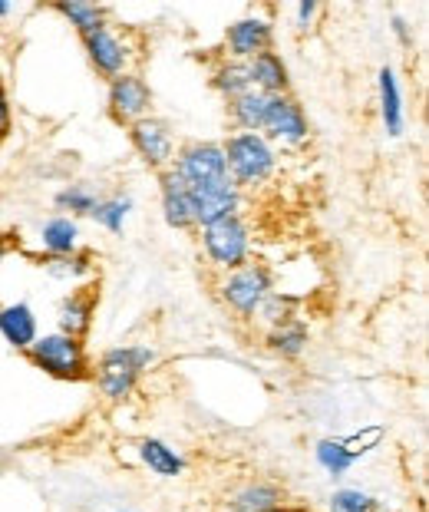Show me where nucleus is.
<instances>
[{
	"label": "nucleus",
	"instance_id": "6ab92c4d",
	"mask_svg": "<svg viewBox=\"0 0 429 512\" xmlns=\"http://www.w3.org/2000/svg\"><path fill=\"white\" fill-rule=\"evenodd\" d=\"M307 344H311V328L301 321V318H291L278 324V328L264 331V347L281 357V361H297V357H304Z\"/></svg>",
	"mask_w": 429,
	"mask_h": 512
},
{
	"label": "nucleus",
	"instance_id": "c9c22d12",
	"mask_svg": "<svg viewBox=\"0 0 429 512\" xmlns=\"http://www.w3.org/2000/svg\"><path fill=\"white\" fill-rule=\"evenodd\" d=\"M10 14H14V7H10L7 0H0V20H4V17H10Z\"/></svg>",
	"mask_w": 429,
	"mask_h": 512
},
{
	"label": "nucleus",
	"instance_id": "cd10ccee",
	"mask_svg": "<svg viewBox=\"0 0 429 512\" xmlns=\"http://www.w3.org/2000/svg\"><path fill=\"white\" fill-rule=\"evenodd\" d=\"M314 463L321 466V470L330 476V479H344L350 470H354V460L347 456L344 443H340V437H321L314 443Z\"/></svg>",
	"mask_w": 429,
	"mask_h": 512
},
{
	"label": "nucleus",
	"instance_id": "c756f323",
	"mask_svg": "<svg viewBox=\"0 0 429 512\" xmlns=\"http://www.w3.org/2000/svg\"><path fill=\"white\" fill-rule=\"evenodd\" d=\"M96 199L99 195L86 182H73V185H63V189L57 192V199H53V205H57L66 219H83V215L93 212Z\"/></svg>",
	"mask_w": 429,
	"mask_h": 512
},
{
	"label": "nucleus",
	"instance_id": "6e6552de",
	"mask_svg": "<svg viewBox=\"0 0 429 512\" xmlns=\"http://www.w3.org/2000/svg\"><path fill=\"white\" fill-rule=\"evenodd\" d=\"M192 222L195 228H205L212 222L231 219V215H241L245 209V192L238 189L228 176L218 182H205V185H192Z\"/></svg>",
	"mask_w": 429,
	"mask_h": 512
},
{
	"label": "nucleus",
	"instance_id": "f3484780",
	"mask_svg": "<svg viewBox=\"0 0 429 512\" xmlns=\"http://www.w3.org/2000/svg\"><path fill=\"white\" fill-rule=\"evenodd\" d=\"M96 318V294L90 288H76L57 304V331L70 337H86Z\"/></svg>",
	"mask_w": 429,
	"mask_h": 512
},
{
	"label": "nucleus",
	"instance_id": "7ed1b4c3",
	"mask_svg": "<svg viewBox=\"0 0 429 512\" xmlns=\"http://www.w3.org/2000/svg\"><path fill=\"white\" fill-rule=\"evenodd\" d=\"M27 361L43 370L53 380H66V384H80V380L93 377V361L86 354L83 337H70L63 331H50L40 334L37 341L30 344Z\"/></svg>",
	"mask_w": 429,
	"mask_h": 512
},
{
	"label": "nucleus",
	"instance_id": "4468645a",
	"mask_svg": "<svg viewBox=\"0 0 429 512\" xmlns=\"http://www.w3.org/2000/svg\"><path fill=\"white\" fill-rule=\"evenodd\" d=\"M377 106H380L383 133L390 139H400L406 133V96L393 67H380L377 73Z\"/></svg>",
	"mask_w": 429,
	"mask_h": 512
},
{
	"label": "nucleus",
	"instance_id": "f03ea898",
	"mask_svg": "<svg viewBox=\"0 0 429 512\" xmlns=\"http://www.w3.org/2000/svg\"><path fill=\"white\" fill-rule=\"evenodd\" d=\"M225 172L241 192H255L268 185L278 172V149H274L261 133H231L225 143Z\"/></svg>",
	"mask_w": 429,
	"mask_h": 512
},
{
	"label": "nucleus",
	"instance_id": "2f4dec72",
	"mask_svg": "<svg viewBox=\"0 0 429 512\" xmlns=\"http://www.w3.org/2000/svg\"><path fill=\"white\" fill-rule=\"evenodd\" d=\"M317 17H321V4H317V0H301V4L294 7V27L301 30V34H307V30L317 24Z\"/></svg>",
	"mask_w": 429,
	"mask_h": 512
},
{
	"label": "nucleus",
	"instance_id": "4c0bfd02",
	"mask_svg": "<svg viewBox=\"0 0 429 512\" xmlns=\"http://www.w3.org/2000/svg\"><path fill=\"white\" fill-rule=\"evenodd\" d=\"M116 512H136V509H116Z\"/></svg>",
	"mask_w": 429,
	"mask_h": 512
},
{
	"label": "nucleus",
	"instance_id": "39448f33",
	"mask_svg": "<svg viewBox=\"0 0 429 512\" xmlns=\"http://www.w3.org/2000/svg\"><path fill=\"white\" fill-rule=\"evenodd\" d=\"M271 291H274V271L255 258H251L248 265L228 271V275L218 281V298H222V304L235 318H245V321H255L258 308Z\"/></svg>",
	"mask_w": 429,
	"mask_h": 512
},
{
	"label": "nucleus",
	"instance_id": "bb28decb",
	"mask_svg": "<svg viewBox=\"0 0 429 512\" xmlns=\"http://www.w3.org/2000/svg\"><path fill=\"white\" fill-rule=\"evenodd\" d=\"M327 512H387V503L360 486H337L327 496Z\"/></svg>",
	"mask_w": 429,
	"mask_h": 512
},
{
	"label": "nucleus",
	"instance_id": "9b49d317",
	"mask_svg": "<svg viewBox=\"0 0 429 512\" xmlns=\"http://www.w3.org/2000/svg\"><path fill=\"white\" fill-rule=\"evenodd\" d=\"M172 172L179 176L185 185H205V182H218L225 179V152L222 143H208V139H192V143L179 146L172 162Z\"/></svg>",
	"mask_w": 429,
	"mask_h": 512
},
{
	"label": "nucleus",
	"instance_id": "f704fd0d",
	"mask_svg": "<svg viewBox=\"0 0 429 512\" xmlns=\"http://www.w3.org/2000/svg\"><path fill=\"white\" fill-rule=\"evenodd\" d=\"M7 255H10V242H7V238H0V265L7 261Z\"/></svg>",
	"mask_w": 429,
	"mask_h": 512
},
{
	"label": "nucleus",
	"instance_id": "c85d7f7f",
	"mask_svg": "<svg viewBox=\"0 0 429 512\" xmlns=\"http://www.w3.org/2000/svg\"><path fill=\"white\" fill-rule=\"evenodd\" d=\"M383 440H387V427H383V423H363V427L340 437V443H344V450L354 463H360L363 456H370L373 450H380Z\"/></svg>",
	"mask_w": 429,
	"mask_h": 512
},
{
	"label": "nucleus",
	"instance_id": "1a4fd4ad",
	"mask_svg": "<svg viewBox=\"0 0 429 512\" xmlns=\"http://www.w3.org/2000/svg\"><path fill=\"white\" fill-rule=\"evenodd\" d=\"M106 113L116 126H132L152 116V90L139 73H123L106 86Z\"/></svg>",
	"mask_w": 429,
	"mask_h": 512
},
{
	"label": "nucleus",
	"instance_id": "412c9836",
	"mask_svg": "<svg viewBox=\"0 0 429 512\" xmlns=\"http://www.w3.org/2000/svg\"><path fill=\"white\" fill-rule=\"evenodd\" d=\"M80 222L66 219V215H53L40 225V248L47 255H73L80 252Z\"/></svg>",
	"mask_w": 429,
	"mask_h": 512
},
{
	"label": "nucleus",
	"instance_id": "473e14b6",
	"mask_svg": "<svg viewBox=\"0 0 429 512\" xmlns=\"http://www.w3.org/2000/svg\"><path fill=\"white\" fill-rule=\"evenodd\" d=\"M10 129H14V106H10L7 86L0 83V139L10 136Z\"/></svg>",
	"mask_w": 429,
	"mask_h": 512
},
{
	"label": "nucleus",
	"instance_id": "72a5a7b5",
	"mask_svg": "<svg viewBox=\"0 0 429 512\" xmlns=\"http://www.w3.org/2000/svg\"><path fill=\"white\" fill-rule=\"evenodd\" d=\"M390 30H393V37L403 43V47H410V43H413V30H410V20H406L403 14H393V17H390Z\"/></svg>",
	"mask_w": 429,
	"mask_h": 512
},
{
	"label": "nucleus",
	"instance_id": "393cba45",
	"mask_svg": "<svg viewBox=\"0 0 429 512\" xmlns=\"http://www.w3.org/2000/svg\"><path fill=\"white\" fill-rule=\"evenodd\" d=\"M53 10H57L70 27H76V34L80 37L93 34L96 27L109 24V10L99 7V4H86V0H57Z\"/></svg>",
	"mask_w": 429,
	"mask_h": 512
},
{
	"label": "nucleus",
	"instance_id": "b1692460",
	"mask_svg": "<svg viewBox=\"0 0 429 512\" xmlns=\"http://www.w3.org/2000/svg\"><path fill=\"white\" fill-rule=\"evenodd\" d=\"M132 209H136V202H132V195H106V199H96L90 219L103 228L109 235H123L126 232V222Z\"/></svg>",
	"mask_w": 429,
	"mask_h": 512
},
{
	"label": "nucleus",
	"instance_id": "423d86ee",
	"mask_svg": "<svg viewBox=\"0 0 429 512\" xmlns=\"http://www.w3.org/2000/svg\"><path fill=\"white\" fill-rule=\"evenodd\" d=\"M83 50L96 76H103L106 83L123 73H132V63H136V47H132L126 30H119L116 24H103L93 34H86Z\"/></svg>",
	"mask_w": 429,
	"mask_h": 512
},
{
	"label": "nucleus",
	"instance_id": "0eeeda50",
	"mask_svg": "<svg viewBox=\"0 0 429 512\" xmlns=\"http://www.w3.org/2000/svg\"><path fill=\"white\" fill-rule=\"evenodd\" d=\"M261 136L268 139L274 149H304L311 143V123H307L304 106L294 100L291 93L268 96V113H264Z\"/></svg>",
	"mask_w": 429,
	"mask_h": 512
},
{
	"label": "nucleus",
	"instance_id": "dca6fc26",
	"mask_svg": "<svg viewBox=\"0 0 429 512\" xmlns=\"http://www.w3.org/2000/svg\"><path fill=\"white\" fill-rule=\"evenodd\" d=\"M248 76H251V90H258L264 96H281L291 90V70L278 50H264L258 57H251Z\"/></svg>",
	"mask_w": 429,
	"mask_h": 512
},
{
	"label": "nucleus",
	"instance_id": "4be33fe9",
	"mask_svg": "<svg viewBox=\"0 0 429 512\" xmlns=\"http://www.w3.org/2000/svg\"><path fill=\"white\" fill-rule=\"evenodd\" d=\"M40 268L47 271L53 281H63V285H83L96 275L93 255H86L83 248L73 255H47L40 258Z\"/></svg>",
	"mask_w": 429,
	"mask_h": 512
},
{
	"label": "nucleus",
	"instance_id": "2eb2a0df",
	"mask_svg": "<svg viewBox=\"0 0 429 512\" xmlns=\"http://www.w3.org/2000/svg\"><path fill=\"white\" fill-rule=\"evenodd\" d=\"M0 337H4V341L14 347V351L27 354L30 344L40 337L37 311H33L27 301L0 304Z\"/></svg>",
	"mask_w": 429,
	"mask_h": 512
},
{
	"label": "nucleus",
	"instance_id": "9d476101",
	"mask_svg": "<svg viewBox=\"0 0 429 512\" xmlns=\"http://www.w3.org/2000/svg\"><path fill=\"white\" fill-rule=\"evenodd\" d=\"M126 133H129V146L136 149V156L146 162L149 169H156V172L172 169L179 146H175V133L165 119L146 116V119H139V123H132Z\"/></svg>",
	"mask_w": 429,
	"mask_h": 512
},
{
	"label": "nucleus",
	"instance_id": "aec40b11",
	"mask_svg": "<svg viewBox=\"0 0 429 512\" xmlns=\"http://www.w3.org/2000/svg\"><path fill=\"white\" fill-rule=\"evenodd\" d=\"M274 506H284V489L268 479H251L228 496V512H268Z\"/></svg>",
	"mask_w": 429,
	"mask_h": 512
},
{
	"label": "nucleus",
	"instance_id": "e433bc0d",
	"mask_svg": "<svg viewBox=\"0 0 429 512\" xmlns=\"http://www.w3.org/2000/svg\"><path fill=\"white\" fill-rule=\"evenodd\" d=\"M268 512H301V509H294V506L284 503V506H274V509H268Z\"/></svg>",
	"mask_w": 429,
	"mask_h": 512
},
{
	"label": "nucleus",
	"instance_id": "f8f14e48",
	"mask_svg": "<svg viewBox=\"0 0 429 512\" xmlns=\"http://www.w3.org/2000/svg\"><path fill=\"white\" fill-rule=\"evenodd\" d=\"M264 50H274V20L264 14H245L225 30V60L248 63Z\"/></svg>",
	"mask_w": 429,
	"mask_h": 512
},
{
	"label": "nucleus",
	"instance_id": "7c9ffc66",
	"mask_svg": "<svg viewBox=\"0 0 429 512\" xmlns=\"http://www.w3.org/2000/svg\"><path fill=\"white\" fill-rule=\"evenodd\" d=\"M291 318H297V304H294V298H291L288 291H278V288H274L268 298H264V304L255 314V321H261L268 331L278 328V324H284V321H291Z\"/></svg>",
	"mask_w": 429,
	"mask_h": 512
},
{
	"label": "nucleus",
	"instance_id": "5701e85b",
	"mask_svg": "<svg viewBox=\"0 0 429 512\" xmlns=\"http://www.w3.org/2000/svg\"><path fill=\"white\" fill-rule=\"evenodd\" d=\"M264 113H268V96L258 90L241 93L238 100L228 103V119L235 126V133H261Z\"/></svg>",
	"mask_w": 429,
	"mask_h": 512
},
{
	"label": "nucleus",
	"instance_id": "a878e982",
	"mask_svg": "<svg viewBox=\"0 0 429 512\" xmlns=\"http://www.w3.org/2000/svg\"><path fill=\"white\" fill-rule=\"evenodd\" d=\"M212 90L222 96L225 103L238 100L241 93L251 90V76H248V63H238V60H222L218 67L212 70Z\"/></svg>",
	"mask_w": 429,
	"mask_h": 512
},
{
	"label": "nucleus",
	"instance_id": "f257e3e1",
	"mask_svg": "<svg viewBox=\"0 0 429 512\" xmlns=\"http://www.w3.org/2000/svg\"><path fill=\"white\" fill-rule=\"evenodd\" d=\"M156 347L149 344H116V347H106L99 354V361L93 367V377H96V390L103 394L109 403H123L132 397L136 390L139 377L156 364Z\"/></svg>",
	"mask_w": 429,
	"mask_h": 512
},
{
	"label": "nucleus",
	"instance_id": "20e7f679",
	"mask_svg": "<svg viewBox=\"0 0 429 512\" xmlns=\"http://www.w3.org/2000/svg\"><path fill=\"white\" fill-rule=\"evenodd\" d=\"M195 232H198V245H202L205 261L215 271H222V275L248 265V261L255 258V235H251V225L245 215H231V219L195 228Z\"/></svg>",
	"mask_w": 429,
	"mask_h": 512
},
{
	"label": "nucleus",
	"instance_id": "ddd939ff",
	"mask_svg": "<svg viewBox=\"0 0 429 512\" xmlns=\"http://www.w3.org/2000/svg\"><path fill=\"white\" fill-rule=\"evenodd\" d=\"M159 212L162 222L175 228V232H192V195L189 185H185L172 169L159 172Z\"/></svg>",
	"mask_w": 429,
	"mask_h": 512
},
{
	"label": "nucleus",
	"instance_id": "a211bd4d",
	"mask_svg": "<svg viewBox=\"0 0 429 512\" xmlns=\"http://www.w3.org/2000/svg\"><path fill=\"white\" fill-rule=\"evenodd\" d=\"M136 456H139V463L159 479H175L189 470V460L182 456V450H175V446L165 443L162 437H142L136 446Z\"/></svg>",
	"mask_w": 429,
	"mask_h": 512
}]
</instances>
